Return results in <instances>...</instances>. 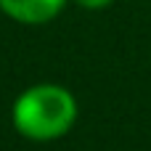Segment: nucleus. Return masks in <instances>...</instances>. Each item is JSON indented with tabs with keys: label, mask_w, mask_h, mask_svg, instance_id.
<instances>
[{
	"label": "nucleus",
	"mask_w": 151,
	"mask_h": 151,
	"mask_svg": "<svg viewBox=\"0 0 151 151\" xmlns=\"http://www.w3.org/2000/svg\"><path fill=\"white\" fill-rule=\"evenodd\" d=\"M13 127L29 141H56L69 133L77 119V101L61 85H32L27 88L11 109Z\"/></svg>",
	"instance_id": "obj_1"
},
{
	"label": "nucleus",
	"mask_w": 151,
	"mask_h": 151,
	"mask_svg": "<svg viewBox=\"0 0 151 151\" xmlns=\"http://www.w3.org/2000/svg\"><path fill=\"white\" fill-rule=\"evenodd\" d=\"M64 5L66 0H0V11L19 24H48Z\"/></svg>",
	"instance_id": "obj_2"
},
{
	"label": "nucleus",
	"mask_w": 151,
	"mask_h": 151,
	"mask_svg": "<svg viewBox=\"0 0 151 151\" xmlns=\"http://www.w3.org/2000/svg\"><path fill=\"white\" fill-rule=\"evenodd\" d=\"M74 5H80V8H88V11H98V8H106V5H111L114 0H72Z\"/></svg>",
	"instance_id": "obj_3"
}]
</instances>
